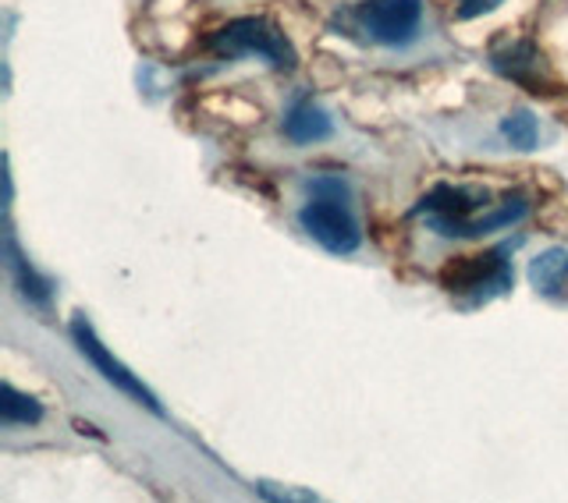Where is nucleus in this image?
<instances>
[{"label": "nucleus", "instance_id": "10", "mask_svg": "<svg viewBox=\"0 0 568 503\" xmlns=\"http://www.w3.org/2000/svg\"><path fill=\"white\" fill-rule=\"evenodd\" d=\"M529 284L540 295H561L568 284V252L565 248H547L529 263Z\"/></svg>", "mask_w": 568, "mask_h": 503}, {"label": "nucleus", "instance_id": "7", "mask_svg": "<svg viewBox=\"0 0 568 503\" xmlns=\"http://www.w3.org/2000/svg\"><path fill=\"white\" fill-rule=\"evenodd\" d=\"M490 68L497 71V75H505L508 82L529 89L532 96H555L558 93V82L555 75L547 71L540 50L532 40H508L501 43L494 53H490Z\"/></svg>", "mask_w": 568, "mask_h": 503}, {"label": "nucleus", "instance_id": "14", "mask_svg": "<svg viewBox=\"0 0 568 503\" xmlns=\"http://www.w3.org/2000/svg\"><path fill=\"white\" fill-rule=\"evenodd\" d=\"M263 496H271V500H316L313 493H292V490H271V482H260L256 486Z\"/></svg>", "mask_w": 568, "mask_h": 503}, {"label": "nucleus", "instance_id": "9", "mask_svg": "<svg viewBox=\"0 0 568 503\" xmlns=\"http://www.w3.org/2000/svg\"><path fill=\"white\" fill-rule=\"evenodd\" d=\"M334 124L327 117V111H320V106L313 100H298L288 117H284V135H288L292 142H320V138H331Z\"/></svg>", "mask_w": 568, "mask_h": 503}, {"label": "nucleus", "instance_id": "1", "mask_svg": "<svg viewBox=\"0 0 568 503\" xmlns=\"http://www.w3.org/2000/svg\"><path fill=\"white\" fill-rule=\"evenodd\" d=\"M529 203L523 195H497L484 185H434L413 206V217H426V227L444 238H479L511 227L526 217Z\"/></svg>", "mask_w": 568, "mask_h": 503}, {"label": "nucleus", "instance_id": "6", "mask_svg": "<svg viewBox=\"0 0 568 503\" xmlns=\"http://www.w3.org/2000/svg\"><path fill=\"white\" fill-rule=\"evenodd\" d=\"M355 18L369 32V40L384 47H405L419 32L423 0H366L355 8Z\"/></svg>", "mask_w": 568, "mask_h": 503}, {"label": "nucleus", "instance_id": "2", "mask_svg": "<svg viewBox=\"0 0 568 503\" xmlns=\"http://www.w3.org/2000/svg\"><path fill=\"white\" fill-rule=\"evenodd\" d=\"M306 192H310V203L298 209L302 230H306L316 245L334 252V256H352L363 242V230L348 209V185L342 177H313Z\"/></svg>", "mask_w": 568, "mask_h": 503}, {"label": "nucleus", "instance_id": "4", "mask_svg": "<svg viewBox=\"0 0 568 503\" xmlns=\"http://www.w3.org/2000/svg\"><path fill=\"white\" fill-rule=\"evenodd\" d=\"M508 248H490L479 256H455L440 269V287L448 295H466V309H476L497 295H508L515 284V269L505 259Z\"/></svg>", "mask_w": 568, "mask_h": 503}, {"label": "nucleus", "instance_id": "3", "mask_svg": "<svg viewBox=\"0 0 568 503\" xmlns=\"http://www.w3.org/2000/svg\"><path fill=\"white\" fill-rule=\"evenodd\" d=\"M210 50L217 58H263L271 61L277 71H292L298 53L292 47V40L284 35L271 18L248 14V18H235V22L221 25L210 35Z\"/></svg>", "mask_w": 568, "mask_h": 503}, {"label": "nucleus", "instance_id": "5", "mask_svg": "<svg viewBox=\"0 0 568 503\" xmlns=\"http://www.w3.org/2000/svg\"><path fill=\"white\" fill-rule=\"evenodd\" d=\"M71 340H75V348H79V355L85 358L89 366H93L106 383H111L114 390H121L124 398L129 401H135V404H142L146 411H153V415H160L164 419L168 411H164V404L156 401V393L139 380V376L121 362V358L103 345V340L97 337V330H93V322L85 319V312H75V319H71Z\"/></svg>", "mask_w": 568, "mask_h": 503}, {"label": "nucleus", "instance_id": "11", "mask_svg": "<svg viewBox=\"0 0 568 503\" xmlns=\"http://www.w3.org/2000/svg\"><path fill=\"white\" fill-rule=\"evenodd\" d=\"M43 419V404L11 383L0 387V422L4 425H36Z\"/></svg>", "mask_w": 568, "mask_h": 503}, {"label": "nucleus", "instance_id": "8", "mask_svg": "<svg viewBox=\"0 0 568 503\" xmlns=\"http://www.w3.org/2000/svg\"><path fill=\"white\" fill-rule=\"evenodd\" d=\"M4 256H8V269H11V277H14L18 295H22L29 305H36V309H50V301H53V284L26 259V252L18 248L14 230H8V235H4Z\"/></svg>", "mask_w": 568, "mask_h": 503}, {"label": "nucleus", "instance_id": "13", "mask_svg": "<svg viewBox=\"0 0 568 503\" xmlns=\"http://www.w3.org/2000/svg\"><path fill=\"white\" fill-rule=\"evenodd\" d=\"M505 0H455V18L458 22H469V18L490 14L494 8H501Z\"/></svg>", "mask_w": 568, "mask_h": 503}, {"label": "nucleus", "instance_id": "12", "mask_svg": "<svg viewBox=\"0 0 568 503\" xmlns=\"http://www.w3.org/2000/svg\"><path fill=\"white\" fill-rule=\"evenodd\" d=\"M501 135L511 142L515 150H532L540 138V129H537V117L529 111H511L505 121H501Z\"/></svg>", "mask_w": 568, "mask_h": 503}]
</instances>
